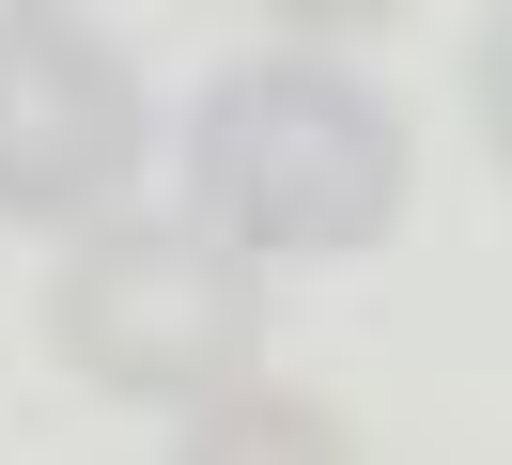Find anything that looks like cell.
Returning <instances> with one entry per match:
<instances>
[{"instance_id": "1", "label": "cell", "mask_w": 512, "mask_h": 465, "mask_svg": "<svg viewBox=\"0 0 512 465\" xmlns=\"http://www.w3.org/2000/svg\"><path fill=\"white\" fill-rule=\"evenodd\" d=\"M404 186H419V124L326 47H264L233 78H202V109H187V217L249 264L388 248Z\"/></svg>"}, {"instance_id": "2", "label": "cell", "mask_w": 512, "mask_h": 465, "mask_svg": "<svg viewBox=\"0 0 512 465\" xmlns=\"http://www.w3.org/2000/svg\"><path fill=\"white\" fill-rule=\"evenodd\" d=\"M47 357L109 403H202L264 357V264L218 248L202 217H78L47 264Z\"/></svg>"}, {"instance_id": "3", "label": "cell", "mask_w": 512, "mask_h": 465, "mask_svg": "<svg viewBox=\"0 0 512 465\" xmlns=\"http://www.w3.org/2000/svg\"><path fill=\"white\" fill-rule=\"evenodd\" d=\"M140 140V62L109 47L78 0H0V217L16 233H78V217L125 202Z\"/></svg>"}, {"instance_id": "4", "label": "cell", "mask_w": 512, "mask_h": 465, "mask_svg": "<svg viewBox=\"0 0 512 465\" xmlns=\"http://www.w3.org/2000/svg\"><path fill=\"white\" fill-rule=\"evenodd\" d=\"M264 31H295V47H357V31H388L404 0H249Z\"/></svg>"}]
</instances>
